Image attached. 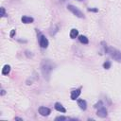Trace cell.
<instances>
[{
    "instance_id": "6da1fadb",
    "label": "cell",
    "mask_w": 121,
    "mask_h": 121,
    "mask_svg": "<svg viewBox=\"0 0 121 121\" xmlns=\"http://www.w3.org/2000/svg\"><path fill=\"white\" fill-rule=\"evenodd\" d=\"M54 67H55V64L50 60H43L41 63V72L46 80H49L51 72L53 71Z\"/></svg>"
},
{
    "instance_id": "7a4b0ae2",
    "label": "cell",
    "mask_w": 121,
    "mask_h": 121,
    "mask_svg": "<svg viewBox=\"0 0 121 121\" xmlns=\"http://www.w3.org/2000/svg\"><path fill=\"white\" fill-rule=\"evenodd\" d=\"M104 47H105V51L107 54H109L117 62H121V51H119L118 49L114 47H108L106 45H104Z\"/></svg>"
},
{
    "instance_id": "3957f363",
    "label": "cell",
    "mask_w": 121,
    "mask_h": 121,
    "mask_svg": "<svg viewBox=\"0 0 121 121\" xmlns=\"http://www.w3.org/2000/svg\"><path fill=\"white\" fill-rule=\"evenodd\" d=\"M67 9H68V10H70L74 15H76L77 17H78V18H84V15H83L82 11L79 10L77 7H75V6L69 4V5H67Z\"/></svg>"
},
{
    "instance_id": "277c9868",
    "label": "cell",
    "mask_w": 121,
    "mask_h": 121,
    "mask_svg": "<svg viewBox=\"0 0 121 121\" xmlns=\"http://www.w3.org/2000/svg\"><path fill=\"white\" fill-rule=\"evenodd\" d=\"M48 40L45 38V36H43V34L39 35V44L42 48H46L48 46Z\"/></svg>"
},
{
    "instance_id": "5b68a950",
    "label": "cell",
    "mask_w": 121,
    "mask_h": 121,
    "mask_svg": "<svg viewBox=\"0 0 121 121\" xmlns=\"http://www.w3.org/2000/svg\"><path fill=\"white\" fill-rule=\"evenodd\" d=\"M107 114H108V112H107V109L105 108V107H100V108H98V110H97V112H96V115L98 116V117H100V118H105L106 116H107Z\"/></svg>"
},
{
    "instance_id": "8992f818",
    "label": "cell",
    "mask_w": 121,
    "mask_h": 121,
    "mask_svg": "<svg viewBox=\"0 0 121 121\" xmlns=\"http://www.w3.org/2000/svg\"><path fill=\"white\" fill-rule=\"evenodd\" d=\"M80 93H81V87H79V88H78V89H75V90L71 91V95H70L71 99H72V100H76V99L79 96Z\"/></svg>"
},
{
    "instance_id": "52a82bcc",
    "label": "cell",
    "mask_w": 121,
    "mask_h": 121,
    "mask_svg": "<svg viewBox=\"0 0 121 121\" xmlns=\"http://www.w3.org/2000/svg\"><path fill=\"white\" fill-rule=\"evenodd\" d=\"M38 111H39V113H40L41 115H43V116H47V115H49L50 112H51V110H50L49 108L43 107V106L40 107Z\"/></svg>"
},
{
    "instance_id": "ba28073f",
    "label": "cell",
    "mask_w": 121,
    "mask_h": 121,
    "mask_svg": "<svg viewBox=\"0 0 121 121\" xmlns=\"http://www.w3.org/2000/svg\"><path fill=\"white\" fill-rule=\"evenodd\" d=\"M78 106L82 110L85 111L87 109V103L84 99H78Z\"/></svg>"
},
{
    "instance_id": "9c48e42d",
    "label": "cell",
    "mask_w": 121,
    "mask_h": 121,
    "mask_svg": "<svg viewBox=\"0 0 121 121\" xmlns=\"http://www.w3.org/2000/svg\"><path fill=\"white\" fill-rule=\"evenodd\" d=\"M54 108L58 111V112H66V109L59 102H56L55 105H54Z\"/></svg>"
},
{
    "instance_id": "30bf717a",
    "label": "cell",
    "mask_w": 121,
    "mask_h": 121,
    "mask_svg": "<svg viewBox=\"0 0 121 121\" xmlns=\"http://www.w3.org/2000/svg\"><path fill=\"white\" fill-rule=\"evenodd\" d=\"M21 21L24 23V24H31V23H33V21H34V19L32 18V17H29V16H23L22 18H21Z\"/></svg>"
},
{
    "instance_id": "8fae6325",
    "label": "cell",
    "mask_w": 121,
    "mask_h": 121,
    "mask_svg": "<svg viewBox=\"0 0 121 121\" xmlns=\"http://www.w3.org/2000/svg\"><path fill=\"white\" fill-rule=\"evenodd\" d=\"M69 35H70V38L71 39H75V38H77L78 36V30L76 29V28H72L70 30V34Z\"/></svg>"
},
{
    "instance_id": "7c38bea8",
    "label": "cell",
    "mask_w": 121,
    "mask_h": 121,
    "mask_svg": "<svg viewBox=\"0 0 121 121\" xmlns=\"http://www.w3.org/2000/svg\"><path fill=\"white\" fill-rule=\"evenodd\" d=\"M10 72V65L6 64L4 65V67L2 68V75H8Z\"/></svg>"
},
{
    "instance_id": "4fadbf2b",
    "label": "cell",
    "mask_w": 121,
    "mask_h": 121,
    "mask_svg": "<svg viewBox=\"0 0 121 121\" xmlns=\"http://www.w3.org/2000/svg\"><path fill=\"white\" fill-rule=\"evenodd\" d=\"M78 40H79V42H80L81 43H84V44H87V43H89L88 38H87L86 36H84V35H79V36H78Z\"/></svg>"
},
{
    "instance_id": "5bb4252c",
    "label": "cell",
    "mask_w": 121,
    "mask_h": 121,
    "mask_svg": "<svg viewBox=\"0 0 121 121\" xmlns=\"http://www.w3.org/2000/svg\"><path fill=\"white\" fill-rule=\"evenodd\" d=\"M111 65H112L111 61H110V60H106V61L103 63V68H104V69H110V68H111Z\"/></svg>"
},
{
    "instance_id": "9a60e30c",
    "label": "cell",
    "mask_w": 121,
    "mask_h": 121,
    "mask_svg": "<svg viewBox=\"0 0 121 121\" xmlns=\"http://www.w3.org/2000/svg\"><path fill=\"white\" fill-rule=\"evenodd\" d=\"M67 119H69V118H67L65 116H58V117L55 118L56 121H64V120H67Z\"/></svg>"
},
{
    "instance_id": "2e32d148",
    "label": "cell",
    "mask_w": 121,
    "mask_h": 121,
    "mask_svg": "<svg viewBox=\"0 0 121 121\" xmlns=\"http://www.w3.org/2000/svg\"><path fill=\"white\" fill-rule=\"evenodd\" d=\"M102 106H103V102H102V101H98L96 104H95L94 107H95V109H98V108H100V107H102Z\"/></svg>"
},
{
    "instance_id": "e0dca14e",
    "label": "cell",
    "mask_w": 121,
    "mask_h": 121,
    "mask_svg": "<svg viewBox=\"0 0 121 121\" xmlns=\"http://www.w3.org/2000/svg\"><path fill=\"white\" fill-rule=\"evenodd\" d=\"M4 16H6L5 9H4V8H1V17H4Z\"/></svg>"
},
{
    "instance_id": "ac0fdd59",
    "label": "cell",
    "mask_w": 121,
    "mask_h": 121,
    "mask_svg": "<svg viewBox=\"0 0 121 121\" xmlns=\"http://www.w3.org/2000/svg\"><path fill=\"white\" fill-rule=\"evenodd\" d=\"M15 33H16V31H15V29H11V31H10V34H9V36H10V38H12L14 35H15Z\"/></svg>"
},
{
    "instance_id": "d6986e66",
    "label": "cell",
    "mask_w": 121,
    "mask_h": 121,
    "mask_svg": "<svg viewBox=\"0 0 121 121\" xmlns=\"http://www.w3.org/2000/svg\"><path fill=\"white\" fill-rule=\"evenodd\" d=\"M88 10H89V11H94V12H97V11H98V9H90V8H89V9H88Z\"/></svg>"
},
{
    "instance_id": "ffe728a7",
    "label": "cell",
    "mask_w": 121,
    "mask_h": 121,
    "mask_svg": "<svg viewBox=\"0 0 121 121\" xmlns=\"http://www.w3.org/2000/svg\"><path fill=\"white\" fill-rule=\"evenodd\" d=\"M6 94V91L5 90H1V95H4Z\"/></svg>"
},
{
    "instance_id": "44dd1931",
    "label": "cell",
    "mask_w": 121,
    "mask_h": 121,
    "mask_svg": "<svg viewBox=\"0 0 121 121\" xmlns=\"http://www.w3.org/2000/svg\"><path fill=\"white\" fill-rule=\"evenodd\" d=\"M15 120H21V121H23V119L20 118V117H15Z\"/></svg>"
},
{
    "instance_id": "7402d4cb",
    "label": "cell",
    "mask_w": 121,
    "mask_h": 121,
    "mask_svg": "<svg viewBox=\"0 0 121 121\" xmlns=\"http://www.w3.org/2000/svg\"><path fill=\"white\" fill-rule=\"evenodd\" d=\"M78 1H83V0H78Z\"/></svg>"
},
{
    "instance_id": "603a6c76",
    "label": "cell",
    "mask_w": 121,
    "mask_h": 121,
    "mask_svg": "<svg viewBox=\"0 0 121 121\" xmlns=\"http://www.w3.org/2000/svg\"><path fill=\"white\" fill-rule=\"evenodd\" d=\"M61 1H62V2H63V1H65V0H61Z\"/></svg>"
}]
</instances>
